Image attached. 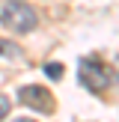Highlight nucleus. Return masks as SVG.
Listing matches in <instances>:
<instances>
[{
  "instance_id": "obj_3",
  "label": "nucleus",
  "mask_w": 119,
  "mask_h": 122,
  "mask_svg": "<svg viewBox=\"0 0 119 122\" xmlns=\"http://www.w3.org/2000/svg\"><path fill=\"white\" fill-rule=\"evenodd\" d=\"M18 98L27 107H36L39 113H54V95L45 86H21L18 89Z\"/></svg>"
},
{
  "instance_id": "obj_6",
  "label": "nucleus",
  "mask_w": 119,
  "mask_h": 122,
  "mask_svg": "<svg viewBox=\"0 0 119 122\" xmlns=\"http://www.w3.org/2000/svg\"><path fill=\"white\" fill-rule=\"evenodd\" d=\"M12 110V104H9V98L6 95H0V119H6V113Z\"/></svg>"
},
{
  "instance_id": "obj_7",
  "label": "nucleus",
  "mask_w": 119,
  "mask_h": 122,
  "mask_svg": "<svg viewBox=\"0 0 119 122\" xmlns=\"http://www.w3.org/2000/svg\"><path fill=\"white\" fill-rule=\"evenodd\" d=\"M116 83H119V57H116Z\"/></svg>"
},
{
  "instance_id": "obj_2",
  "label": "nucleus",
  "mask_w": 119,
  "mask_h": 122,
  "mask_svg": "<svg viewBox=\"0 0 119 122\" xmlns=\"http://www.w3.org/2000/svg\"><path fill=\"white\" fill-rule=\"evenodd\" d=\"M77 75H80V83L89 89V92H104V89L110 86V71H107V66L101 63V60H95V57L80 60Z\"/></svg>"
},
{
  "instance_id": "obj_8",
  "label": "nucleus",
  "mask_w": 119,
  "mask_h": 122,
  "mask_svg": "<svg viewBox=\"0 0 119 122\" xmlns=\"http://www.w3.org/2000/svg\"><path fill=\"white\" fill-rule=\"evenodd\" d=\"M15 122H30V119H15Z\"/></svg>"
},
{
  "instance_id": "obj_4",
  "label": "nucleus",
  "mask_w": 119,
  "mask_h": 122,
  "mask_svg": "<svg viewBox=\"0 0 119 122\" xmlns=\"http://www.w3.org/2000/svg\"><path fill=\"white\" fill-rule=\"evenodd\" d=\"M0 57H21V48L15 45V42H9V39H0Z\"/></svg>"
},
{
  "instance_id": "obj_5",
  "label": "nucleus",
  "mask_w": 119,
  "mask_h": 122,
  "mask_svg": "<svg viewBox=\"0 0 119 122\" xmlns=\"http://www.w3.org/2000/svg\"><path fill=\"white\" fill-rule=\"evenodd\" d=\"M45 75L57 81V77H63V75H65V69H63V63H48V66H45Z\"/></svg>"
},
{
  "instance_id": "obj_1",
  "label": "nucleus",
  "mask_w": 119,
  "mask_h": 122,
  "mask_svg": "<svg viewBox=\"0 0 119 122\" xmlns=\"http://www.w3.org/2000/svg\"><path fill=\"white\" fill-rule=\"evenodd\" d=\"M0 21H3L12 33H30V30L39 24V18H36L33 6L21 3V0H6V3L0 6Z\"/></svg>"
}]
</instances>
